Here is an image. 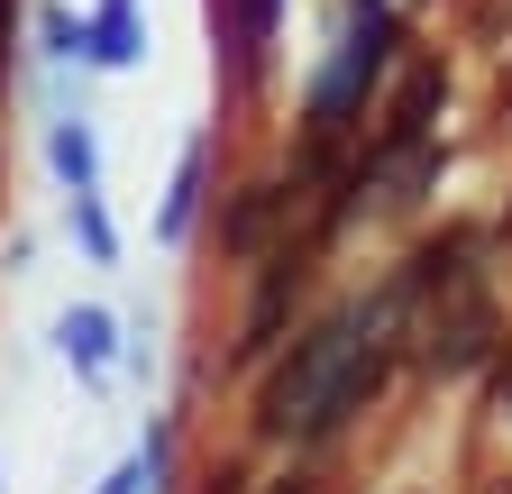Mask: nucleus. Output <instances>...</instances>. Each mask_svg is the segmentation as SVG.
I'll return each mask as SVG.
<instances>
[{
  "label": "nucleus",
  "instance_id": "f257e3e1",
  "mask_svg": "<svg viewBox=\"0 0 512 494\" xmlns=\"http://www.w3.org/2000/svg\"><path fill=\"white\" fill-rule=\"evenodd\" d=\"M394 302H403V293H375V302H348V312H330V321H320V330L275 366V376H266V394H256V421H266L275 440H293V430L311 421V403L330 394V376H339V366H348L384 321H394Z\"/></svg>",
  "mask_w": 512,
  "mask_h": 494
},
{
  "label": "nucleus",
  "instance_id": "f03ea898",
  "mask_svg": "<svg viewBox=\"0 0 512 494\" xmlns=\"http://www.w3.org/2000/svg\"><path fill=\"white\" fill-rule=\"evenodd\" d=\"M384 366H394V339L375 330V339H366V348H357V357L339 366V376H330V394L311 403V421L293 430V440H330V430H348V421H357V412H366V403L384 394Z\"/></svg>",
  "mask_w": 512,
  "mask_h": 494
},
{
  "label": "nucleus",
  "instance_id": "7ed1b4c3",
  "mask_svg": "<svg viewBox=\"0 0 512 494\" xmlns=\"http://www.w3.org/2000/svg\"><path fill=\"white\" fill-rule=\"evenodd\" d=\"M384 46H394V19L384 10H366V28L348 37V55H339V74L320 83V101H311V138H339V119H348V101L375 83V65H384Z\"/></svg>",
  "mask_w": 512,
  "mask_h": 494
},
{
  "label": "nucleus",
  "instance_id": "20e7f679",
  "mask_svg": "<svg viewBox=\"0 0 512 494\" xmlns=\"http://www.w3.org/2000/svg\"><path fill=\"white\" fill-rule=\"evenodd\" d=\"M485 339H494V312H485V302H458V312L430 330V366H439V376H458V366L485 357Z\"/></svg>",
  "mask_w": 512,
  "mask_h": 494
},
{
  "label": "nucleus",
  "instance_id": "39448f33",
  "mask_svg": "<svg viewBox=\"0 0 512 494\" xmlns=\"http://www.w3.org/2000/svg\"><path fill=\"white\" fill-rule=\"evenodd\" d=\"M439 92H448L439 74H412V83H403L394 119H384V138H375V165H384V156H403V147H412V138L430 129V110H439Z\"/></svg>",
  "mask_w": 512,
  "mask_h": 494
},
{
  "label": "nucleus",
  "instance_id": "423d86ee",
  "mask_svg": "<svg viewBox=\"0 0 512 494\" xmlns=\"http://www.w3.org/2000/svg\"><path fill=\"white\" fill-rule=\"evenodd\" d=\"M64 357L83 376H110V312H64Z\"/></svg>",
  "mask_w": 512,
  "mask_h": 494
},
{
  "label": "nucleus",
  "instance_id": "0eeeda50",
  "mask_svg": "<svg viewBox=\"0 0 512 494\" xmlns=\"http://www.w3.org/2000/svg\"><path fill=\"white\" fill-rule=\"evenodd\" d=\"M92 55H101V65H128V55H138V19H128V0H101V19H92Z\"/></svg>",
  "mask_w": 512,
  "mask_h": 494
},
{
  "label": "nucleus",
  "instance_id": "6e6552de",
  "mask_svg": "<svg viewBox=\"0 0 512 494\" xmlns=\"http://www.w3.org/2000/svg\"><path fill=\"white\" fill-rule=\"evenodd\" d=\"M55 165H64V183H74V202L92 193V138L83 129H55Z\"/></svg>",
  "mask_w": 512,
  "mask_h": 494
},
{
  "label": "nucleus",
  "instance_id": "1a4fd4ad",
  "mask_svg": "<svg viewBox=\"0 0 512 494\" xmlns=\"http://www.w3.org/2000/svg\"><path fill=\"white\" fill-rule=\"evenodd\" d=\"M266 28H275V0H238V55L266 46Z\"/></svg>",
  "mask_w": 512,
  "mask_h": 494
},
{
  "label": "nucleus",
  "instance_id": "9d476101",
  "mask_svg": "<svg viewBox=\"0 0 512 494\" xmlns=\"http://www.w3.org/2000/svg\"><path fill=\"white\" fill-rule=\"evenodd\" d=\"M494 412H512V357L494 366Z\"/></svg>",
  "mask_w": 512,
  "mask_h": 494
},
{
  "label": "nucleus",
  "instance_id": "9b49d317",
  "mask_svg": "<svg viewBox=\"0 0 512 494\" xmlns=\"http://www.w3.org/2000/svg\"><path fill=\"white\" fill-rule=\"evenodd\" d=\"M0 65H10V0H0Z\"/></svg>",
  "mask_w": 512,
  "mask_h": 494
},
{
  "label": "nucleus",
  "instance_id": "f8f14e48",
  "mask_svg": "<svg viewBox=\"0 0 512 494\" xmlns=\"http://www.w3.org/2000/svg\"><path fill=\"white\" fill-rule=\"evenodd\" d=\"M503 92H512V83H503Z\"/></svg>",
  "mask_w": 512,
  "mask_h": 494
}]
</instances>
